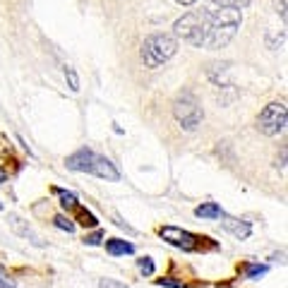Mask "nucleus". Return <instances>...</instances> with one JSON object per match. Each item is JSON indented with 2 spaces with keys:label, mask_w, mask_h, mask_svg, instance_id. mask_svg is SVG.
Masks as SVG:
<instances>
[{
  "label": "nucleus",
  "mask_w": 288,
  "mask_h": 288,
  "mask_svg": "<svg viewBox=\"0 0 288 288\" xmlns=\"http://www.w3.org/2000/svg\"><path fill=\"white\" fill-rule=\"evenodd\" d=\"M82 224H84V226H96V216H94V214H89V211H82Z\"/></svg>",
  "instance_id": "obj_21"
},
{
  "label": "nucleus",
  "mask_w": 288,
  "mask_h": 288,
  "mask_svg": "<svg viewBox=\"0 0 288 288\" xmlns=\"http://www.w3.org/2000/svg\"><path fill=\"white\" fill-rule=\"evenodd\" d=\"M5 180H8V173H5L3 168H0V183H5Z\"/></svg>",
  "instance_id": "obj_24"
},
{
  "label": "nucleus",
  "mask_w": 288,
  "mask_h": 288,
  "mask_svg": "<svg viewBox=\"0 0 288 288\" xmlns=\"http://www.w3.org/2000/svg\"><path fill=\"white\" fill-rule=\"evenodd\" d=\"M137 267H140V272L144 274V276H151V274H154V262L149 257H142L140 262H137Z\"/></svg>",
  "instance_id": "obj_16"
},
{
  "label": "nucleus",
  "mask_w": 288,
  "mask_h": 288,
  "mask_svg": "<svg viewBox=\"0 0 288 288\" xmlns=\"http://www.w3.org/2000/svg\"><path fill=\"white\" fill-rule=\"evenodd\" d=\"M58 197H60V204L65 209H75L77 207V197L72 195V192H65V190H58Z\"/></svg>",
  "instance_id": "obj_13"
},
{
  "label": "nucleus",
  "mask_w": 288,
  "mask_h": 288,
  "mask_svg": "<svg viewBox=\"0 0 288 288\" xmlns=\"http://www.w3.org/2000/svg\"><path fill=\"white\" fill-rule=\"evenodd\" d=\"M180 5H192V3H195V0H178Z\"/></svg>",
  "instance_id": "obj_25"
},
{
  "label": "nucleus",
  "mask_w": 288,
  "mask_h": 288,
  "mask_svg": "<svg viewBox=\"0 0 288 288\" xmlns=\"http://www.w3.org/2000/svg\"><path fill=\"white\" fill-rule=\"evenodd\" d=\"M173 116H175V120L180 123V127H183L185 132H192V130H197V127L202 125L204 113H202V106L197 103V99L192 94H183V96L175 99Z\"/></svg>",
  "instance_id": "obj_4"
},
{
  "label": "nucleus",
  "mask_w": 288,
  "mask_h": 288,
  "mask_svg": "<svg viewBox=\"0 0 288 288\" xmlns=\"http://www.w3.org/2000/svg\"><path fill=\"white\" fill-rule=\"evenodd\" d=\"M218 8H233V10H242L250 5V0H211Z\"/></svg>",
  "instance_id": "obj_12"
},
{
  "label": "nucleus",
  "mask_w": 288,
  "mask_h": 288,
  "mask_svg": "<svg viewBox=\"0 0 288 288\" xmlns=\"http://www.w3.org/2000/svg\"><path fill=\"white\" fill-rule=\"evenodd\" d=\"M68 168L70 171H77V173H92L96 178H103V180H120V173L113 164H110L106 156H99L94 154L92 149H79L75 151L72 156H68Z\"/></svg>",
  "instance_id": "obj_2"
},
{
  "label": "nucleus",
  "mask_w": 288,
  "mask_h": 288,
  "mask_svg": "<svg viewBox=\"0 0 288 288\" xmlns=\"http://www.w3.org/2000/svg\"><path fill=\"white\" fill-rule=\"evenodd\" d=\"M175 34H178L180 39H185L187 43H192V46H202L204 41V12L202 10H192V12H187L183 15L175 22Z\"/></svg>",
  "instance_id": "obj_5"
},
{
  "label": "nucleus",
  "mask_w": 288,
  "mask_h": 288,
  "mask_svg": "<svg viewBox=\"0 0 288 288\" xmlns=\"http://www.w3.org/2000/svg\"><path fill=\"white\" fill-rule=\"evenodd\" d=\"M159 233H161V238H164L166 242H171V245H175V248H180V250H185V252L195 250L197 248V240H200L197 235L187 233V231L175 228V226H164Z\"/></svg>",
  "instance_id": "obj_7"
},
{
  "label": "nucleus",
  "mask_w": 288,
  "mask_h": 288,
  "mask_svg": "<svg viewBox=\"0 0 288 288\" xmlns=\"http://www.w3.org/2000/svg\"><path fill=\"white\" fill-rule=\"evenodd\" d=\"M10 228H12V231H15L17 235H22V238H27V240H31L34 242V245H43V242H41V238L36 233H34V231H31V226L29 224H24L22 218L17 216V214H10Z\"/></svg>",
  "instance_id": "obj_9"
},
{
  "label": "nucleus",
  "mask_w": 288,
  "mask_h": 288,
  "mask_svg": "<svg viewBox=\"0 0 288 288\" xmlns=\"http://www.w3.org/2000/svg\"><path fill=\"white\" fill-rule=\"evenodd\" d=\"M99 286L101 288H127L125 283H118V281H113V279H101L99 281Z\"/></svg>",
  "instance_id": "obj_20"
},
{
  "label": "nucleus",
  "mask_w": 288,
  "mask_h": 288,
  "mask_svg": "<svg viewBox=\"0 0 288 288\" xmlns=\"http://www.w3.org/2000/svg\"><path fill=\"white\" fill-rule=\"evenodd\" d=\"M286 103H279V101H274L269 103V106H264V110L259 113L257 118V127L262 130L264 135H279L286 130Z\"/></svg>",
  "instance_id": "obj_6"
},
{
  "label": "nucleus",
  "mask_w": 288,
  "mask_h": 288,
  "mask_svg": "<svg viewBox=\"0 0 288 288\" xmlns=\"http://www.w3.org/2000/svg\"><path fill=\"white\" fill-rule=\"evenodd\" d=\"M101 238H103V231H96V233H92V235H84V242L86 245H99Z\"/></svg>",
  "instance_id": "obj_19"
},
{
  "label": "nucleus",
  "mask_w": 288,
  "mask_h": 288,
  "mask_svg": "<svg viewBox=\"0 0 288 288\" xmlns=\"http://www.w3.org/2000/svg\"><path fill=\"white\" fill-rule=\"evenodd\" d=\"M221 207L218 204H214V202H207V204H202V207H197L195 209V216H200V218H221Z\"/></svg>",
  "instance_id": "obj_11"
},
{
  "label": "nucleus",
  "mask_w": 288,
  "mask_h": 288,
  "mask_svg": "<svg viewBox=\"0 0 288 288\" xmlns=\"http://www.w3.org/2000/svg\"><path fill=\"white\" fill-rule=\"evenodd\" d=\"M221 226L226 228L228 233H233L238 240H245L250 235V231H252V226H250L248 221H238V218H231V216H226V214H221Z\"/></svg>",
  "instance_id": "obj_8"
},
{
  "label": "nucleus",
  "mask_w": 288,
  "mask_h": 288,
  "mask_svg": "<svg viewBox=\"0 0 288 288\" xmlns=\"http://www.w3.org/2000/svg\"><path fill=\"white\" fill-rule=\"evenodd\" d=\"M65 77H68V84H70L72 92H79V79H77L75 68H65Z\"/></svg>",
  "instance_id": "obj_15"
},
{
  "label": "nucleus",
  "mask_w": 288,
  "mask_h": 288,
  "mask_svg": "<svg viewBox=\"0 0 288 288\" xmlns=\"http://www.w3.org/2000/svg\"><path fill=\"white\" fill-rule=\"evenodd\" d=\"M53 221H55V226L62 228V231H68V233H72V231H75V224H72V221H68L65 216H55Z\"/></svg>",
  "instance_id": "obj_17"
},
{
  "label": "nucleus",
  "mask_w": 288,
  "mask_h": 288,
  "mask_svg": "<svg viewBox=\"0 0 288 288\" xmlns=\"http://www.w3.org/2000/svg\"><path fill=\"white\" fill-rule=\"evenodd\" d=\"M0 207H3V204H0Z\"/></svg>",
  "instance_id": "obj_26"
},
{
  "label": "nucleus",
  "mask_w": 288,
  "mask_h": 288,
  "mask_svg": "<svg viewBox=\"0 0 288 288\" xmlns=\"http://www.w3.org/2000/svg\"><path fill=\"white\" fill-rule=\"evenodd\" d=\"M0 288H15V281L5 279V276H0Z\"/></svg>",
  "instance_id": "obj_22"
},
{
  "label": "nucleus",
  "mask_w": 288,
  "mask_h": 288,
  "mask_svg": "<svg viewBox=\"0 0 288 288\" xmlns=\"http://www.w3.org/2000/svg\"><path fill=\"white\" fill-rule=\"evenodd\" d=\"M106 250H108V255H132V252H135L132 242L118 240V238H113V240L106 242Z\"/></svg>",
  "instance_id": "obj_10"
},
{
  "label": "nucleus",
  "mask_w": 288,
  "mask_h": 288,
  "mask_svg": "<svg viewBox=\"0 0 288 288\" xmlns=\"http://www.w3.org/2000/svg\"><path fill=\"white\" fill-rule=\"evenodd\" d=\"M281 17L286 19V0H281Z\"/></svg>",
  "instance_id": "obj_23"
},
{
  "label": "nucleus",
  "mask_w": 288,
  "mask_h": 288,
  "mask_svg": "<svg viewBox=\"0 0 288 288\" xmlns=\"http://www.w3.org/2000/svg\"><path fill=\"white\" fill-rule=\"evenodd\" d=\"M178 51V41L173 39L171 34H151L144 39L142 43V62L147 65L149 70H156L161 68L164 62H168Z\"/></svg>",
  "instance_id": "obj_3"
},
{
  "label": "nucleus",
  "mask_w": 288,
  "mask_h": 288,
  "mask_svg": "<svg viewBox=\"0 0 288 288\" xmlns=\"http://www.w3.org/2000/svg\"><path fill=\"white\" fill-rule=\"evenodd\" d=\"M207 15V31H204V48H221L235 36V31L240 27L242 17L240 10L233 8H218L216 10H204Z\"/></svg>",
  "instance_id": "obj_1"
},
{
  "label": "nucleus",
  "mask_w": 288,
  "mask_h": 288,
  "mask_svg": "<svg viewBox=\"0 0 288 288\" xmlns=\"http://www.w3.org/2000/svg\"><path fill=\"white\" fill-rule=\"evenodd\" d=\"M269 272V267L267 264H250L248 267V279H259V276H264Z\"/></svg>",
  "instance_id": "obj_14"
},
{
  "label": "nucleus",
  "mask_w": 288,
  "mask_h": 288,
  "mask_svg": "<svg viewBox=\"0 0 288 288\" xmlns=\"http://www.w3.org/2000/svg\"><path fill=\"white\" fill-rule=\"evenodd\" d=\"M156 286H168V288H183L185 283L183 281H178V279H159L156 281Z\"/></svg>",
  "instance_id": "obj_18"
}]
</instances>
